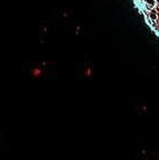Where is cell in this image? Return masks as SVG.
Segmentation results:
<instances>
[{
	"instance_id": "1",
	"label": "cell",
	"mask_w": 159,
	"mask_h": 160,
	"mask_svg": "<svg viewBox=\"0 0 159 160\" xmlns=\"http://www.w3.org/2000/svg\"><path fill=\"white\" fill-rule=\"evenodd\" d=\"M157 17H158L157 12L155 11V10H151V11H150V18H151L153 20H156V19H157Z\"/></svg>"
},
{
	"instance_id": "2",
	"label": "cell",
	"mask_w": 159,
	"mask_h": 160,
	"mask_svg": "<svg viewBox=\"0 0 159 160\" xmlns=\"http://www.w3.org/2000/svg\"><path fill=\"white\" fill-rule=\"evenodd\" d=\"M146 2H147L148 6L151 7V8H153L155 5H156V0H146Z\"/></svg>"
},
{
	"instance_id": "3",
	"label": "cell",
	"mask_w": 159,
	"mask_h": 160,
	"mask_svg": "<svg viewBox=\"0 0 159 160\" xmlns=\"http://www.w3.org/2000/svg\"><path fill=\"white\" fill-rule=\"evenodd\" d=\"M157 1H158V2H159V0H157Z\"/></svg>"
}]
</instances>
